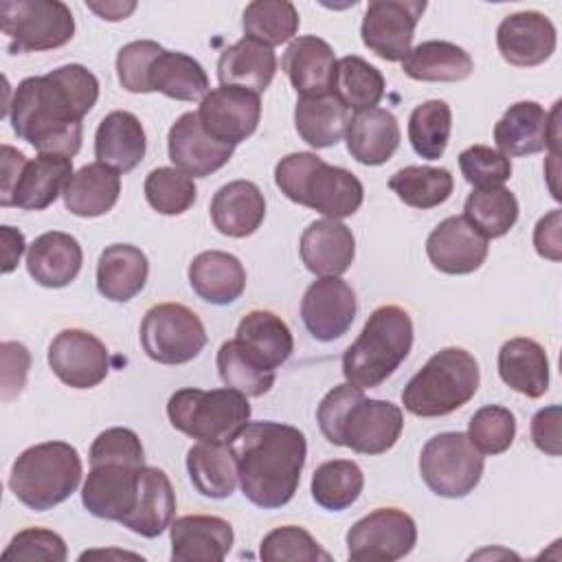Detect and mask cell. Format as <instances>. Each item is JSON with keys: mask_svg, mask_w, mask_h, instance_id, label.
Listing matches in <instances>:
<instances>
[{"mask_svg": "<svg viewBox=\"0 0 562 562\" xmlns=\"http://www.w3.org/2000/svg\"><path fill=\"white\" fill-rule=\"evenodd\" d=\"M99 99V79L81 64H68L44 77H26L9 101V121L18 138L40 154L75 156L81 147L83 116Z\"/></svg>", "mask_w": 562, "mask_h": 562, "instance_id": "1", "label": "cell"}, {"mask_svg": "<svg viewBox=\"0 0 562 562\" xmlns=\"http://www.w3.org/2000/svg\"><path fill=\"white\" fill-rule=\"evenodd\" d=\"M241 494L257 507L288 505L299 487L307 457L305 435L279 422H248L228 441Z\"/></svg>", "mask_w": 562, "mask_h": 562, "instance_id": "2", "label": "cell"}, {"mask_svg": "<svg viewBox=\"0 0 562 562\" xmlns=\"http://www.w3.org/2000/svg\"><path fill=\"white\" fill-rule=\"evenodd\" d=\"M316 422L329 443L351 448L358 454L391 450L404 428V415L397 404L367 400L362 389L349 382L334 386L321 400Z\"/></svg>", "mask_w": 562, "mask_h": 562, "instance_id": "3", "label": "cell"}, {"mask_svg": "<svg viewBox=\"0 0 562 562\" xmlns=\"http://www.w3.org/2000/svg\"><path fill=\"white\" fill-rule=\"evenodd\" d=\"M274 182L281 193L331 220L353 215L362 200V182L347 169L334 167L312 151H294L274 167Z\"/></svg>", "mask_w": 562, "mask_h": 562, "instance_id": "4", "label": "cell"}, {"mask_svg": "<svg viewBox=\"0 0 562 562\" xmlns=\"http://www.w3.org/2000/svg\"><path fill=\"white\" fill-rule=\"evenodd\" d=\"M413 347V321L400 305L371 312L358 338L342 353V375L358 389H375L406 360Z\"/></svg>", "mask_w": 562, "mask_h": 562, "instance_id": "5", "label": "cell"}, {"mask_svg": "<svg viewBox=\"0 0 562 562\" xmlns=\"http://www.w3.org/2000/svg\"><path fill=\"white\" fill-rule=\"evenodd\" d=\"M476 358L461 347H446L408 380L402 404L417 417H443L468 404L479 391Z\"/></svg>", "mask_w": 562, "mask_h": 562, "instance_id": "6", "label": "cell"}, {"mask_svg": "<svg viewBox=\"0 0 562 562\" xmlns=\"http://www.w3.org/2000/svg\"><path fill=\"white\" fill-rule=\"evenodd\" d=\"M81 481V457L66 441H44L26 448L13 463L9 487L33 512L64 503Z\"/></svg>", "mask_w": 562, "mask_h": 562, "instance_id": "7", "label": "cell"}, {"mask_svg": "<svg viewBox=\"0 0 562 562\" xmlns=\"http://www.w3.org/2000/svg\"><path fill=\"white\" fill-rule=\"evenodd\" d=\"M171 426L198 441L228 443L250 419L248 397L235 389H180L167 402Z\"/></svg>", "mask_w": 562, "mask_h": 562, "instance_id": "8", "label": "cell"}, {"mask_svg": "<svg viewBox=\"0 0 562 562\" xmlns=\"http://www.w3.org/2000/svg\"><path fill=\"white\" fill-rule=\"evenodd\" d=\"M0 29L11 55L40 53L68 44L75 35V18L59 0H4L0 2Z\"/></svg>", "mask_w": 562, "mask_h": 562, "instance_id": "9", "label": "cell"}, {"mask_svg": "<svg viewBox=\"0 0 562 562\" xmlns=\"http://www.w3.org/2000/svg\"><path fill=\"white\" fill-rule=\"evenodd\" d=\"M485 459L465 432H439L419 454V474L428 490L443 498H463L479 485Z\"/></svg>", "mask_w": 562, "mask_h": 562, "instance_id": "10", "label": "cell"}, {"mask_svg": "<svg viewBox=\"0 0 562 562\" xmlns=\"http://www.w3.org/2000/svg\"><path fill=\"white\" fill-rule=\"evenodd\" d=\"M143 351L160 364H184L200 356L206 329L200 316L182 303H158L140 323Z\"/></svg>", "mask_w": 562, "mask_h": 562, "instance_id": "11", "label": "cell"}, {"mask_svg": "<svg viewBox=\"0 0 562 562\" xmlns=\"http://www.w3.org/2000/svg\"><path fill=\"white\" fill-rule=\"evenodd\" d=\"M347 555L353 562H395L417 542L415 520L397 507H378L347 531Z\"/></svg>", "mask_w": 562, "mask_h": 562, "instance_id": "12", "label": "cell"}, {"mask_svg": "<svg viewBox=\"0 0 562 562\" xmlns=\"http://www.w3.org/2000/svg\"><path fill=\"white\" fill-rule=\"evenodd\" d=\"M426 9L419 0H373L367 4L360 35L362 44L386 61H402Z\"/></svg>", "mask_w": 562, "mask_h": 562, "instance_id": "13", "label": "cell"}, {"mask_svg": "<svg viewBox=\"0 0 562 562\" xmlns=\"http://www.w3.org/2000/svg\"><path fill=\"white\" fill-rule=\"evenodd\" d=\"M198 119L211 138L237 145L255 134L261 119V99L241 86H220L200 101Z\"/></svg>", "mask_w": 562, "mask_h": 562, "instance_id": "14", "label": "cell"}, {"mask_svg": "<svg viewBox=\"0 0 562 562\" xmlns=\"http://www.w3.org/2000/svg\"><path fill=\"white\" fill-rule=\"evenodd\" d=\"M48 367L70 389H92L110 371L105 345L86 329H61L48 345Z\"/></svg>", "mask_w": 562, "mask_h": 562, "instance_id": "15", "label": "cell"}, {"mask_svg": "<svg viewBox=\"0 0 562 562\" xmlns=\"http://www.w3.org/2000/svg\"><path fill=\"white\" fill-rule=\"evenodd\" d=\"M356 294L340 277H321L303 294L301 318L305 329L321 342L347 334L356 318Z\"/></svg>", "mask_w": 562, "mask_h": 562, "instance_id": "16", "label": "cell"}, {"mask_svg": "<svg viewBox=\"0 0 562 562\" xmlns=\"http://www.w3.org/2000/svg\"><path fill=\"white\" fill-rule=\"evenodd\" d=\"M487 250V237H483L463 215L446 217L426 239L430 263L446 274H470L479 270Z\"/></svg>", "mask_w": 562, "mask_h": 562, "instance_id": "17", "label": "cell"}, {"mask_svg": "<svg viewBox=\"0 0 562 562\" xmlns=\"http://www.w3.org/2000/svg\"><path fill=\"white\" fill-rule=\"evenodd\" d=\"M558 44L553 22L538 11H518L501 20L496 46L501 57L518 68L544 64Z\"/></svg>", "mask_w": 562, "mask_h": 562, "instance_id": "18", "label": "cell"}, {"mask_svg": "<svg viewBox=\"0 0 562 562\" xmlns=\"http://www.w3.org/2000/svg\"><path fill=\"white\" fill-rule=\"evenodd\" d=\"M167 151L176 169L193 178H206L231 160L235 145L211 138L202 130L198 112H184L169 127Z\"/></svg>", "mask_w": 562, "mask_h": 562, "instance_id": "19", "label": "cell"}, {"mask_svg": "<svg viewBox=\"0 0 562 562\" xmlns=\"http://www.w3.org/2000/svg\"><path fill=\"white\" fill-rule=\"evenodd\" d=\"M140 468L130 463H97L90 465L81 487L83 507L103 520H123L136 503Z\"/></svg>", "mask_w": 562, "mask_h": 562, "instance_id": "20", "label": "cell"}, {"mask_svg": "<svg viewBox=\"0 0 562 562\" xmlns=\"http://www.w3.org/2000/svg\"><path fill=\"white\" fill-rule=\"evenodd\" d=\"M169 538L173 562H220L228 555L235 533L220 516L193 514L176 518L169 525Z\"/></svg>", "mask_w": 562, "mask_h": 562, "instance_id": "21", "label": "cell"}, {"mask_svg": "<svg viewBox=\"0 0 562 562\" xmlns=\"http://www.w3.org/2000/svg\"><path fill=\"white\" fill-rule=\"evenodd\" d=\"M301 259L316 277H340L356 257V239L340 220H314L301 235Z\"/></svg>", "mask_w": 562, "mask_h": 562, "instance_id": "22", "label": "cell"}, {"mask_svg": "<svg viewBox=\"0 0 562 562\" xmlns=\"http://www.w3.org/2000/svg\"><path fill=\"white\" fill-rule=\"evenodd\" d=\"M239 351L266 371H277L294 351V338L285 321L268 310L248 312L233 338Z\"/></svg>", "mask_w": 562, "mask_h": 562, "instance_id": "23", "label": "cell"}, {"mask_svg": "<svg viewBox=\"0 0 562 562\" xmlns=\"http://www.w3.org/2000/svg\"><path fill=\"white\" fill-rule=\"evenodd\" d=\"M281 66L292 88L301 97H318L331 92L336 55L325 40L316 35H301L292 40L283 53Z\"/></svg>", "mask_w": 562, "mask_h": 562, "instance_id": "24", "label": "cell"}, {"mask_svg": "<svg viewBox=\"0 0 562 562\" xmlns=\"http://www.w3.org/2000/svg\"><path fill=\"white\" fill-rule=\"evenodd\" d=\"M72 158L61 154H40L29 160L11 191L7 206L22 211H42L64 195L66 184L72 178Z\"/></svg>", "mask_w": 562, "mask_h": 562, "instance_id": "25", "label": "cell"}, {"mask_svg": "<svg viewBox=\"0 0 562 562\" xmlns=\"http://www.w3.org/2000/svg\"><path fill=\"white\" fill-rule=\"evenodd\" d=\"M83 263L79 241L61 231H48L29 246L26 270L42 288H66Z\"/></svg>", "mask_w": 562, "mask_h": 562, "instance_id": "26", "label": "cell"}, {"mask_svg": "<svg viewBox=\"0 0 562 562\" xmlns=\"http://www.w3.org/2000/svg\"><path fill=\"white\" fill-rule=\"evenodd\" d=\"M173 514L176 494L169 476L160 468L143 465L138 472L134 509L121 520V525L143 538H156L171 525Z\"/></svg>", "mask_w": 562, "mask_h": 562, "instance_id": "27", "label": "cell"}, {"mask_svg": "<svg viewBox=\"0 0 562 562\" xmlns=\"http://www.w3.org/2000/svg\"><path fill=\"white\" fill-rule=\"evenodd\" d=\"M213 226L228 237L252 235L266 217V200L261 189L250 180H233L220 187L211 200Z\"/></svg>", "mask_w": 562, "mask_h": 562, "instance_id": "28", "label": "cell"}, {"mask_svg": "<svg viewBox=\"0 0 562 562\" xmlns=\"http://www.w3.org/2000/svg\"><path fill=\"white\" fill-rule=\"evenodd\" d=\"M496 151L505 158L531 156L549 145V112L536 101H518L494 125Z\"/></svg>", "mask_w": 562, "mask_h": 562, "instance_id": "29", "label": "cell"}, {"mask_svg": "<svg viewBox=\"0 0 562 562\" xmlns=\"http://www.w3.org/2000/svg\"><path fill=\"white\" fill-rule=\"evenodd\" d=\"M147 138L140 121L127 110L105 114L94 134V156L119 173H127L145 158Z\"/></svg>", "mask_w": 562, "mask_h": 562, "instance_id": "30", "label": "cell"}, {"mask_svg": "<svg viewBox=\"0 0 562 562\" xmlns=\"http://www.w3.org/2000/svg\"><path fill=\"white\" fill-rule=\"evenodd\" d=\"M189 283L202 301L228 305L244 294L246 270L231 252L204 250L189 263Z\"/></svg>", "mask_w": 562, "mask_h": 562, "instance_id": "31", "label": "cell"}, {"mask_svg": "<svg viewBox=\"0 0 562 562\" xmlns=\"http://www.w3.org/2000/svg\"><path fill=\"white\" fill-rule=\"evenodd\" d=\"M498 375L520 395L542 397L549 389V358L533 338H509L498 349Z\"/></svg>", "mask_w": 562, "mask_h": 562, "instance_id": "32", "label": "cell"}, {"mask_svg": "<svg viewBox=\"0 0 562 562\" xmlns=\"http://www.w3.org/2000/svg\"><path fill=\"white\" fill-rule=\"evenodd\" d=\"M147 274L149 261L140 248L132 244H112L99 255L97 290L114 303H125L145 288Z\"/></svg>", "mask_w": 562, "mask_h": 562, "instance_id": "33", "label": "cell"}, {"mask_svg": "<svg viewBox=\"0 0 562 562\" xmlns=\"http://www.w3.org/2000/svg\"><path fill=\"white\" fill-rule=\"evenodd\" d=\"M277 72V55L272 46L241 37L231 44L217 59V79L222 86H241L252 92H263Z\"/></svg>", "mask_w": 562, "mask_h": 562, "instance_id": "34", "label": "cell"}, {"mask_svg": "<svg viewBox=\"0 0 562 562\" xmlns=\"http://www.w3.org/2000/svg\"><path fill=\"white\" fill-rule=\"evenodd\" d=\"M347 151L360 165H384L400 147V125L393 112L371 108L356 112L349 121Z\"/></svg>", "mask_w": 562, "mask_h": 562, "instance_id": "35", "label": "cell"}, {"mask_svg": "<svg viewBox=\"0 0 562 562\" xmlns=\"http://www.w3.org/2000/svg\"><path fill=\"white\" fill-rule=\"evenodd\" d=\"M121 193V176L103 162H90L75 171L64 189V204L77 217H99L112 211Z\"/></svg>", "mask_w": 562, "mask_h": 562, "instance_id": "36", "label": "cell"}, {"mask_svg": "<svg viewBox=\"0 0 562 562\" xmlns=\"http://www.w3.org/2000/svg\"><path fill=\"white\" fill-rule=\"evenodd\" d=\"M349 121V110L331 92L318 97H299L294 108L296 132L314 149H325L342 140Z\"/></svg>", "mask_w": 562, "mask_h": 562, "instance_id": "37", "label": "cell"}, {"mask_svg": "<svg viewBox=\"0 0 562 562\" xmlns=\"http://www.w3.org/2000/svg\"><path fill=\"white\" fill-rule=\"evenodd\" d=\"M187 470L193 487L206 498H226L237 487V463L231 446L200 441L187 452Z\"/></svg>", "mask_w": 562, "mask_h": 562, "instance_id": "38", "label": "cell"}, {"mask_svg": "<svg viewBox=\"0 0 562 562\" xmlns=\"http://www.w3.org/2000/svg\"><path fill=\"white\" fill-rule=\"evenodd\" d=\"M402 70L417 81H463L472 75V57L457 44L428 40L408 50Z\"/></svg>", "mask_w": 562, "mask_h": 562, "instance_id": "39", "label": "cell"}, {"mask_svg": "<svg viewBox=\"0 0 562 562\" xmlns=\"http://www.w3.org/2000/svg\"><path fill=\"white\" fill-rule=\"evenodd\" d=\"M149 88L176 101H198L209 92V77L191 55L162 50L149 68Z\"/></svg>", "mask_w": 562, "mask_h": 562, "instance_id": "40", "label": "cell"}, {"mask_svg": "<svg viewBox=\"0 0 562 562\" xmlns=\"http://www.w3.org/2000/svg\"><path fill=\"white\" fill-rule=\"evenodd\" d=\"M331 94L347 110H371L384 97V77L375 66H371L362 57L347 55L336 61Z\"/></svg>", "mask_w": 562, "mask_h": 562, "instance_id": "41", "label": "cell"}, {"mask_svg": "<svg viewBox=\"0 0 562 562\" xmlns=\"http://www.w3.org/2000/svg\"><path fill=\"white\" fill-rule=\"evenodd\" d=\"M389 189L404 204L426 211L443 204L450 198L454 189V180H452V173L443 167L411 165L391 176Z\"/></svg>", "mask_w": 562, "mask_h": 562, "instance_id": "42", "label": "cell"}, {"mask_svg": "<svg viewBox=\"0 0 562 562\" xmlns=\"http://www.w3.org/2000/svg\"><path fill=\"white\" fill-rule=\"evenodd\" d=\"M463 217L487 239L503 237L509 233V228L518 220V200L516 195L498 187H479L474 189L465 204H463Z\"/></svg>", "mask_w": 562, "mask_h": 562, "instance_id": "43", "label": "cell"}, {"mask_svg": "<svg viewBox=\"0 0 562 562\" xmlns=\"http://www.w3.org/2000/svg\"><path fill=\"white\" fill-rule=\"evenodd\" d=\"M364 487V474L358 463L349 459H334L321 463L312 474V498L327 512H342L351 507Z\"/></svg>", "mask_w": 562, "mask_h": 562, "instance_id": "44", "label": "cell"}, {"mask_svg": "<svg viewBox=\"0 0 562 562\" xmlns=\"http://www.w3.org/2000/svg\"><path fill=\"white\" fill-rule=\"evenodd\" d=\"M299 11L288 0H255L244 9L241 29L246 37L268 46L290 42L299 31Z\"/></svg>", "mask_w": 562, "mask_h": 562, "instance_id": "45", "label": "cell"}, {"mask_svg": "<svg viewBox=\"0 0 562 562\" xmlns=\"http://www.w3.org/2000/svg\"><path fill=\"white\" fill-rule=\"evenodd\" d=\"M452 130L450 105L441 99L419 103L408 116V140L417 156L437 160L443 156Z\"/></svg>", "mask_w": 562, "mask_h": 562, "instance_id": "46", "label": "cell"}, {"mask_svg": "<svg viewBox=\"0 0 562 562\" xmlns=\"http://www.w3.org/2000/svg\"><path fill=\"white\" fill-rule=\"evenodd\" d=\"M195 195L193 178L176 167L151 169L145 178V198L160 215H182L193 206Z\"/></svg>", "mask_w": 562, "mask_h": 562, "instance_id": "47", "label": "cell"}, {"mask_svg": "<svg viewBox=\"0 0 562 562\" xmlns=\"http://www.w3.org/2000/svg\"><path fill=\"white\" fill-rule=\"evenodd\" d=\"M217 373L224 386L244 393L246 397H261L274 384V371H266L248 360L235 340H226L217 351Z\"/></svg>", "mask_w": 562, "mask_h": 562, "instance_id": "48", "label": "cell"}, {"mask_svg": "<svg viewBox=\"0 0 562 562\" xmlns=\"http://www.w3.org/2000/svg\"><path fill=\"white\" fill-rule=\"evenodd\" d=\"M259 558L266 562H329L331 555L321 549L310 531L296 525H283L263 536Z\"/></svg>", "mask_w": 562, "mask_h": 562, "instance_id": "49", "label": "cell"}, {"mask_svg": "<svg viewBox=\"0 0 562 562\" xmlns=\"http://www.w3.org/2000/svg\"><path fill=\"white\" fill-rule=\"evenodd\" d=\"M465 435L481 454H501L514 443L516 417L505 406H483L472 415Z\"/></svg>", "mask_w": 562, "mask_h": 562, "instance_id": "50", "label": "cell"}, {"mask_svg": "<svg viewBox=\"0 0 562 562\" xmlns=\"http://www.w3.org/2000/svg\"><path fill=\"white\" fill-rule=\"evenodd\" d=\"M68 558L66 542L59 533L42 527H29L18 531L9 547L2 551L4 562H33V560H46V562H64Z\"/></svg>", "mask_w": 562, "mask_h": 562, "instance_id": "51", "label": "cell"}, {"mask_svg": "<svg viewBox=\"0 0 562 562\" xmlns=\"http://www.w3.org/2000/svg\"><path fill=\"white\" fill-rule=\"evenodd\" d=\"M165 48L154 40H136L125 44L116 55V75L127 92H151L149 68Z\"/></svg>", "mask_w": 562, "mask_h": 562, "instance_id": "52", "label": "cell"}, {"mask_svg": "<svg viewBox=\"0 0 562 562\" xmlns=\"http://www.w3.org/2000/svg\"><path fill=\"white\" fill-rule=\"evenodd\" d=\"M463 178L474 187H498L512 176V162L487 145H472L459 154Z\"/></svg>", "mask_w": 562, "mask_h": 562, "instance_id": "53", "label": "cell"}, {"mask_svg": "<svg viewBox=\"0 0 562 562\" xmlns=\"http://www.w3.org/2000/svg\"><path fill=\"white\" fill-rule=\"evenodd\" d=\"M130 463L136 468L145 465V450L138 439V435L130 428H108L97 435V439L90 446V465L97 463Z\"/></svg>", "mask_w": 562, "mask_h": 562, "instance_id": "54", "label": "cell"}, {"mask_svg": "<svg viewBox=\"0 0 562 562\" xmlns=\"http://www.w3.org/2000/svg\"><path fill=\"white\" fill-rule=\"evenodd\" d=\"M0 353H2V400L11 402L24 389L26 373L31 367V353L24 345L9 342V340L0 345Z\"/></svg>", "mask_w": 562, "mask_h": 562, "instance_id": "55", "label": "cell"}, {"mask_svg": "<svg viewBox=\"0 0 562 562\" xmlns=\"http://www.w3.org/2000/svg\"><path fill=\"white\" fill-rule=\"evenodd\" d=\"M560 406H547L540 408L533 417H531V441L538 450H542L549 457H560L562 452V439H560Z\"/></svg>", "mask_w": 562, "mask_h": 562, "instance_id": "56", "label": "cell"}, {"mask_svg": "<svg viewBox=\"0 0 562 562\" xmlns=\"http://www.w3.org/2000/svg\"><path fill=\"white\" fill-rule=\"evenodd\" d=\"M533 246L536 252L544 259L560 261L562 259V241H560V211L553 209L544 217L538 220L533 228Z\"/></svg>", "mask_w": 562, "mask_h": 562, "instance_id": "57", "label": "cell"}, {"mask_svg": "<svg viewBox=\"0 0 562 562\" xmlns=\"http://www.w3.org/2000/svg\"><path fill=\"white\" fill-rule=\"evenodd\" d=\"M0 160H2L0 204L7 206V202H9V198H11V191H13L18 178H20V173H22V169H24V165H26L29 160H26V156H24L22 151L13 149L11 145H2V156H0Z\"/></svg>", "mask_w": 562, "mask_h": 562, "instance_id": "58", "label": "cell"}, {"mask_svg": "<svg viewBox=\"0 0 562 562\" xmlns=\"http://www.w3.org/2000/svg\"><path fill=\"white\" fill-rule=\"evenodd\" d=\"M0 237H2V272L9 274L15 270L26 244H24V235L13 226H2Z\"/></svg>", "mask_w": 562, "mask_h": 562, "instance_id": "59", "label": "cell"}, {"mask_svg": "<svg viewBox=\"0 0 562 562\" xmlns=\"http://www.w3.org/2000/svg\"><path fill=\"white\" fill-rule=\"evenodd\" d=\"M88 4V9L90 11H94L99 18H103V20H108V22H119V20H125L134 9H136V2H110V0H105V2H92V0H88L86 2Z\"/></svg>", "mask_w": 562, "mask_h": 562, "instance_id": "60", "label": "cell"}]
</instances>
